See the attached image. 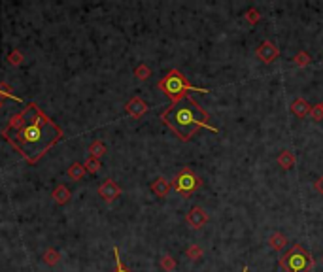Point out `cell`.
Masks as SVG:
<instances>
[{"label": "cell", "mask_w": 323, "mask_h": 272, "mask_svg": "<svg viewBox=\"0 0 323 272\" xmlns=\"http://www.w3.org/2000/svg\"><path fill=\"white\" fill-rule=\"evenodd\" d=\"M310 117H312V121H316V123L323 121V106H322V102H320V104H314V106H312Z\"/></svg>", "instance_id": "603a6c76"}, {"label": "cell", "mask_w": 323, "mask_h": 272, "mask_svg": "<svg viewBox=\"0 0 323 272\" xmlns=\"http://www.w3.org/2000/svg\"><path fill=\"white\" fill-rule=\"evenodd\" d=\"M113 257H115V271L113 272H130L125 265H123V261H121V257H119V250H117V248H113Z\"/></svg>", "instance_id": "cb8c5ba5"}, {"label": "cell", "mask_w": 323, "mask_h": 272, "mask_svg": "<svg viewBox=\"0 0 323 272\" xmlns=\"http://www.w3.org/2000/svg\"><path fill=\"white\" fill-rule=\"evenodd\" d=\"M148 110H150V106H148V102L140 99V97H132L130 101L125 104V112L130 117H134V119H140L142 115L148 114Z\"/></svg>", "instance_id": "ba28073f"}, {"label": "cell", "mask_w": 323, "mask_h": 272, "mask_svg": "<svg viewBox=\"0 0 323 272\" xmlns=\"http://www.w3.org/2000/svg\"><path fill=\"white\" fill-rule=\"evenodd\" d=\"M45 261L53 265L55 261H59V253H57V251H47V253H45Z\"/></svg>", "instance_id": "d4e9b609"}, {"label": "cell", "mask_w": 323, "mask_h": 272, "mask_svg": "<svg viewBox=\"0 0 323 272\" xmlns=\"http://www.w3.org/2000/svg\"><path fill=\"white\" fill-rule=\"evenodd\" d=\"M278 263L283 269V272H312L316 267V261L312 257V253L306 251L301 244H293L291 250L281 253Z\"/></svg>", "instance_id": "277c9868"}, {"label": "cell", "mask_w": 323, "mask_h": 272, "mask_svg": "<svg viewBox=\"0 0 323 272\" xmlns=\"http://www.w3.org/2000/svg\"><path fill=\"white\" fill-rule=\"evenodd\" d=\"M310 112H312V104L306 99H295L291 102V114L297 115V117L302 119V117L310 115Z\"/></svg>", "instance_id": "7c38bea8"}, {"label": "cell", "mask_w": 323, "mask_h": 272, "mask_svg": "<svg viewBox=\"0 0 323 272\" xmlns=\"http://www.w3.org/2000/svg\"><path fill=\"white\" fill-rule=\"evenodd\" d=\"M85 170L91 172V174H97L100 170V161L95 157H89L85 161Z\"/></svg>", "instance_id": "7402d4cb"}, {"label": "cell", "mask_w": 323, "mask_h": 272, "mask_svg": "<svg viewBox=\"0 0 323 272\" xmlns=\"http://www.w3.org/2000/svg\"><path fill=\"white\" fill-rule=\"evenodd\" d=\"M244 21H246L248 25H257V23L261 21V12H259L257 8H250V10H246V14H244Z\"/></svg>", "instance_id": "e0dca14e"}, {"label": "cell", "mask_w": 323, "mask_h": 272, "mask_svg": "<svg viewBox=\"0 0 323 272\" xmlns=\"http://www.w3.org/2000/svg\"><path fill=\"white\" fill-rule=\"evenodd\" d=\"M204 255V250L198 246V244H191L187 250H185V257L189 261H198V259Z\"/></svg>", "instance_id": "9a60e30c"}, {"label": "cell", "mask_w": 323, "mask_h": 272, "mask_svg": "<svg viewBox=\"0 0 323 272\" xmlns=\"http://www.w3.org/2000/svg\"><path fill=\"white\" fill-rule=\"evenodd\" d=\"M242 272H250V269H248V265H244V269H242Z\"/></svg>", "instance_id": "4316f807"}, {"label": "cell", "mask_w": 323, "mask_h": 272, "mask_svg": "<svg viewBox=\"0 0 323 272\" xmlns=\"http://www.w3.org/2000/svg\"><path fill=\"white\" fill-rule=\"evenodd\" d=\"M322 106H323V101H322Z\"/></svg>", "instance_id": "f1b7e54d"}, {"label": "cell", "mask_w": 323, "mask_h": 272, "mask_svg": "<svg viewBox=\"0 0 323 272\" xmlns=\"http://www.w3.org/2000/svg\"><path fill=\"white\" fill-rule=\"evenodd\" d=\"M150 189H151V193L155 197L165 199V197H169V193L172 191V180H167L165 176H157L153 182L150 184Z\"/></svg>", "instance_id": "30bf717a"}, {"label": "cell", "mask_w": 323, "mask_h": 272, "mask_svg": "<svg viewBox=\"0 0 323 272\" xmlns=\"http://www.w3.org/2000/svg\"><path fill=\"white\" fill-rule=\"evenodd\" d=\"M293 63H295L297 66H308L310 63H312V57H310V53H306V51H297L295 57H293Z\"/></svg>", "instance_id": "ffe728a7"}, {"label": "cell", "mask_w": 323, "mask_h": 272, "mask_svg": "<svg viewBox=\"0 0 323 272\" xmlns=\"http://www.w3.org/2000/svg\"><path fill=\"white\" fill-rule=\"evenodd\" d=\"M159 265H161V269H163L165 272H174L176 269H178V263H176V259L172 257L170 253H165V255L161 257V263H159Z\"/></svg>", "instance_id": "5bb4252c"}, {"label": "cell", "mask_w": 323, "mask_h": 272, "mask_svg": "<svg viewBox=\"0 0 323 272\" xmlns=\"http://www.w3.org/2000/svg\"><path fill=\"white\" fill-rule=\"evenodd\" d=\"M89 151H91V157L100 159L104 153H106V146L100 142V140H95V142L89 146Z\"/></svg>", "instance_id": "ac0fdd59"}, {"label": "cell", "mask_w": 323, "mask_h": 272, "mask_svg": "<svg viewBox=\"0 0 323 272\" xmlns=\"http://www.w3.org/2000/svg\"><path fill=\"white\" fill-rule=\"evenodd\" d=\"M276 163L280 165L283 170H291V168H295L297 157H295L293 151H289V149H281L280 153H278V157H276Z\"/></svg>", "instance_id": "8fae6325"}, {"label": "cell", "mask_w": 323, "mask_h": 272, "mask_svg": "<svg viewBox=\"0 0 323 272\" xmlns=\"http://www.w3.org/2000/svg\"><path fill=\"white\" fill-rule=\"evenodd\" d=\"M314 187H316V191H318V193L323 197V176L318 180V182H316V184H314Z\"/></svg>", "instance_id": "484cf974"}, {"label": "cell", "mask_w": 323, "mask_h": 272, "mask_svg": "<svg viewBox=\"0 0 323 272\" xmlns=\"http://www.w3.org/2000/svg\"><path fill=\"white\" fill-rule=\"evenodd\" d=\"M287 244H289V238H287L283 232H280V230H276V232H272V234L268 236V246H270L274 251H281Z\"/></svg>", "instance_id": "4fadbf2b"}, {"label": "cell", "mask_w": 323, "mask_h": 272, "mask_svg": "<svg viewBox=\"0 0 323 272\" xmlns=\"http://www.w3.org/2000/svg\"><path fill=\"white\" fill-rule=\"evenodd\" d=\"M150 76H151V68H150L146 63H140V64L134 68V78H136V80H140V82L150 80Z\"/></svg>", "instance_id": "2e32d148"}, {"label": "cell", "mask_w": 323, "mask_h": 272, "mask_svg": "<svg viewBox=\"0 0 323 272\" xmlns=\"http://www.w3.org/2000/svg\"><path fill=\"white\" fill-rule=\"evenodd\" d=\"M157 89L170 99V104H178V102L185 101L189 97V91H195V93H204L208 95L212 93L210 89L206 87H195L189 84V80L183 76L182 70L178 68H172L170 72H167V76H163L159 82H157Z\"/></svg>", "instance_id": "3957f363"}, {"label": "cell", "mask_w": 323, "mask_h": 272, "mask_svg": "<svg viewBox=\"0 0 323 272\" xmlns=\"http://www.w3.org/2000/svg\"><path fill=\"white\" fill-rule=\"evenodd\" d=\"M208 212L202 208V206H193L189 212H187V215H185V223L191 227V229H202L206 223H208Z\"/></svg>", "instance_id": "52a82bcc"}, {"label": "cell", "mask_w": 323, "mask_h": 272, "mask_svg": "<svg viewBox=\"0 0 323 272\" xmlns=\"http://www.w3.org/2000/svg\"><path fill=\"white\" fill-rule=\"evenodd\" d=\"M159 117L180 142H189L200 129L219 132L217 127L210 125V114L191 95L178 104H170L167 110L161 112Z\"/></svg>", "instance_id": "6da1fadb"}, {"label": "cell", "mask_w": 323, "mask_h": 272, "mask_svg": "<svg viewBox=\"0 0 323 272\" xmlns=\"http://www.w3.org/2000/svg\"><path fill=\"white\" fill-rule=\"evenodd\" d=\"M200 187H202V180L195 174V170L191 167H183L182 170L172 178V189L176 193H180L182 197H185V199L191 197Z\"/></svg>", "instance_id": "5b68a950"}, {"label": "cell", "mask_w": 323, "mask_h": 272, "mask_svg": "<svg viewBox=\"0 0 323 272\" xmlns=\"http://www.w3.org/2000/svg\"><path fill=\"white\" fill-rule=\"evenodd\" d=\"M53 197H55V201L57 202H61V204H65V202L70 199V191L66 189V187H57L55 189V193H53Z\"/></svg>", "instance_id": "44dd1931"}, {"label": "cell", "mask_w": 323, "mask_h": 272, "mask_svg": "<svg viewBox=\"0 0 323 272\" xmlns=\"http://www.w3.org/2000/svg\"><path fill=\"white\" fill-rule=\"evenodd\" d=\"M322 263H323V255H322Z\"/></svg>", "instance_id": "83f0119b"}, {"label": "cell", "mask_w": 323, "mask_h": 272, "mask_svg": "<svg viewBox=\"0 0 323 272\" xmlns=\"http://www.w3.org/2000/svg\"><path fill=\"white\" fill-rule=\"evenodd\" d=\"M99 195L102 201L113 202L119 195H121V187L117 186L113 180H104L99 187Z\"/></svg>", "instance_id": "9c48e42d"}, {"label": "cell", "mask_w": 323, "mask_h": 272, "mask_svg": "<svg viewBox=\"0 0 323 272\" xmlns=\"http://www.w3.org/2000/svg\"><path fill=\"white\" fill-rule=\"evenodd\" d=\"M85 165H80V163H74L70 168H68V176L72 180H82L85 176Z\"/></svg>", "instance_id": "d6986e66"}, {"label": "cell", "mask_w": 323, "mask_h": 272, "mask_svg": "<svg viewBox=\"0 0 323 272\" xmlns=\"http://www.w3.org/2000/svg\"><path fill=\"white\" fill-rule=\"evenodd\" d=\"M59 136H61V130L49 119L38 115L32 125H27L21 130L19 146L30 161H36L42 153H45L47 147H51L59 140Z\"/></svg>", "instance_id": "7a4b0ae2"}, {"label": "cell", "mask_w": 323, "mask_h": 272, "mask_svg": "<svg viewBox=\"0 0 323 272\" xmlns=\"http://www.w3.org/2000/svg\"><path fill=\"white\" fill-rule=\"evenodd\" d=\"M255 57L259 59L261 63H265V64H270V63H274L276 59L280 57V47L274 42H270V40H265V42H261L257 45Z\"/></svg>", "instance_id": "8992f818"}]
</instances>
